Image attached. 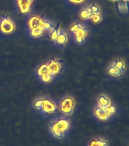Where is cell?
I'll return each mask as SVG.
<instances>
[{
    "label": "cell",
    "instance_id": "5b68a950",
    "mask_svg": "<svg viewBox=\"0 0 129 146\" xmlns=\"http://www.w3.org/2000/svg\"><path fill=\"white\" fill-rule=\"evenodd\" d=\"M76 102L75 100L71 97H65L60 102L59 110L65 116H71L72 115L75 110Z\"/></svg>",
    "mask_w": 129,
    "mask_h": 146
},
{
    "label": "cell",
    "instance_id": "ba28073f",
    "mask_svg": "<svg viewBox=\"0 0 129 146\" xmlns=\"http://www.w3.org/2000/svg\"><path fill=\"white\" fill-rule=\"evenodd\" d=\"M46 63H47L50 72L54 76L59 75L62 70V62L59 59L53 58V59H50Z\"/></svg>",
    "mask_w": 129,
    "mask_h": 146
},
{
    "label": "cell",
    "instance_id": "5bb4252c",
    "mask_svg": "<svg viewBox=\"0 0 129 146\" xmlns=\"http://www.w3.org/2000/svg\"><path fill=\"white\" fill-rule=\"evenodd\" d=\"M109 145V142L106 140V139H94L91 140L89 143L88 146H108Z\"/></svg>",
    "mask_w": 129,
    "mask_h": 146
},
{
    "label": "cell",
    "instance_id": "603a6c76",
    "mask_svg": "<svg viewBox=\"0 0 129 146\" xmlns=\"http://www.w3.org/2000/svg\"><path fill=\"white\" fill-rule=\"evenodd\" d=\"M69 2L73 3V4H76V5H78V4H81L83 2L85 1V0H68Z\"/></svg>",
    "mask_w": 129,
    "mask_h": 146
},
{
    "label": "cell",
    "instance_id": "8fae6325",
    "mask_svg": "<svg viewBox=\"0 0 129 146\" xmlns=\"http://www.w3.org/2000/svg\"><path fill=\"white\" fill-rule=\"evenodd\" d=\"M68 34H66L65 32L64 31H62L60 30V31H59V34L57 36L56 40V44L58 45L59 46H63L66 44V43H68Z\"/></svg>",
    "mask_w": 129,
    "mask_h": 146
},
{
    "label": "cell",
    "instance_id": "7a4b0ae2",
    "mask_svg": "<svg viewBox=\"0 0 129 146\" xmlns=\"http://www.w3.org/2000/svg\"><path fill=\"white\" fill-rule=\"evenodd\" d=\"M34 107L36 110L44 115H50L56 113L58 107L53 101L46 98H40L34 104Z\"/></svg>",
    "mask_w": 129,
    "mask_h": 146
},
{
    "label": "cell",
    "instance_id": "9a60e30c",
    "mask_svg": "<svg viewBox=\"0 0 129 146\" xmlns=\"http://www.w3.org/2000/svg\"><path fill=\"white\" fill-rule=\"evenodd\" d=\"M108 73L109 75L111 76H114V77H118L120 76L123 73L122 71H121L120 69H118V68H116V66H114L113 65L111 66L108 68Z\"/></svg>",
    "mask_w": 129,
    "mask_h": 146
},
{
    "label": "cell",
    "instance_id": "8992f818",
    "mask_svg": "<svg viewBox=\"0 0 129 146\" xmlns=\"http://www.w3.org/2000/svg\"><path fill=\"white\" fill-rule=\"evenodd\" d=\"M15 24L9 16H4L0 20V31L4 34H11L15 31Z\"/></svg>",
    "mask_w": 129,
    "mask_h": 146
},
{
    "label": "cell",
    "instance_id": "9c48e42d",
    "mask_svg": "<svg viewBox=\"0 0 129 146\" xmlns=\"http://www.w3.org/2000/svg\"><path fill=\"white\" fill-rule=\"evenodd\" d=\"M34 0H17V4L21 13L27 15L31 11V5Z\"/></svg>",
    "mask_w": 129,
    "mask_h": 146
},
{
    "label": "cell",
    "instance_id": "e0dca14e",
    "mask_svg": "<svg viewBox=\"0 0 129 146\" xmlns=\"http://www.w3.org/2000/svg\"><path fill=\"white\" fill-rule=\"evenodd\" d=\"M45 33V31L43 29H34L30 31V35L31 36L34 37V38H39V37H40L44 34Z\"/></svg>",
    "mask_w": 129,
    "mask_h": 146
},
{
    "label": "cell",
    "instance_id": "6da1fadb",
    "mask_svg": "<svg viewBox=\"0 0 129 146\" xmlns=\"http://www.w3.org/2000/svg\"><path fill=\"white\" fill-rule=\"evenodd\" d=\"M71 123L70 120L65 117H61L52 121L50 123V130L52 135L56 139H62L65 138L68 134V130L70 129Z\"/></svg>",
    "mask_w": 129,
    "mask_h": 146
},
{
    "label": "cell",
    "instance_id": "277c9868",
    "mask_svg": "<svg viewBox=\"0 0 129 146\" xmlns=\"http://www.w3.org/2000/svg\"><path fill=\"white\" fill-rule=\"evenodd\" d=\"M70 31L75 34V41L78 44L84 43L88 34V29L80 23L73 24L70 27Z\"/></svg>",
    "mask_w": 129,
    "mask_h": 146
},
{
    "label": "cell",
    "instance_id": "7c38bea8",
    "mask_svg": "<svg viewBox=\"0 0 129 146\" xmlns=\"http://www.w3.org/2000/svg\"><path fill=\"white\" fill-rule=\"evenodd\" d=\"M111 104V100L106 95H101L98 99V107L106 108L109 107Z\"/></svg>",
    "mask_w": 129,
    "mask_h": 146
},
{
    "label": "cell",
    "instance_id": "7402d4cb",
    "mask_svg": "<svg viewBox=\"0 0 129 146\" xmlns=\"http://www.w3.org/2000/svg\"><path fill=\"white\" fill-rule=\"evenodd\" d=\"M90 9H91V12L92 14H100V7L97 5H91V7H89Z\"/></svg>",
    "mask_w": 129,
    "mask_h": 146
},
{
    "label": "cell",
    "instance_id": "ffe728a7",
    "mask_svg": "<svg viewBox=\"0 0 129 146\" xmlns=\"http://www.w3.org/2000/svg\"><path fill=\"white\" fill-rule=\"evenodd\" d=\"M91 19L93 23H94V24H98V23H100L101 21V20H102V17L100 15V14H93L91 16Z\"/></svg>",
    "mask_w": 129,
    "mask_h": 146
},
{
    "label": "cell",
    "instance_id": "2e32d148",
    "mask_svg": "<svg viewBox=\"0 0 129 146\" xmlns=\"http://www.w3.org/2000/svg\"><path fill=\"white\" fill-rule=\"evenodd\" d=\"M92 15L93 14L91 12L90 8H87V9H83L80 12V18H81L82 20H87V19H91Z\"/></svg>",
    "mask_w": 129,
    "mask_h": 146
},
{
    "label": "cell",
    "instance_id": "52a82bcc",
    "mask_svg": "<svg viewBox=\"0 0 129 146\" xmlns=\"http://www.w3.org/2000/svg\"><path fill=\"white\" fill-rule=\"evenodd\" d=\"M37 75H38L40 79L44 83H50L52 82L55 77L50 72L47 63L43 64L39 67L37 69Z\"/></svg>",
    "mask_w": 129,
    "mask_h": 146
},
{
    "label": "cell",
    "instance_id": "d6986e66",
    "mask_svg": "<svg viewBox=\"0 0 129 146\" xmlns=\"http://www.w3.org/2000/svg\"><path fill=\"white\" fill-rule=\"evenodd\" d=\"M113 66H116V68H118V69H120L121 71L124 72L125 68V62L122 61V60H117L113 63Z\"/></svg>",
    "mask_w": 129,
    "mask_h": 146
},
{
    "label": "cell",
    "instance_id": "3957f363",
    "mask_svg": "<svg viewBox=\"0 0 129 146\" xmlns=\"http://www.w3.org/2000/svg\"><path fill=\"white\" fill-rule=\"evenodd\" d=\"M27 25L29 27L30 31L34 29H43L44 31H50L52 27H54L55 25L51 23L49 21L43 19L38 15H33L27 22Z\"/></svg>",
    "mask_w": 129,
    "mask_h": 146
},
{
    "label": "cell",
    "instance_id": "ac0fdd59",
    "mask_svg": "<svg viewBox=\"0 0 129 146\" xmlns=\"http://www.w3.org/2000/svg\"><path fill=\"white\" fill-rule=\"evenodd\" d=\"M118 9L122 13H128V5L124 0H122L118 2Z\"/></svg>",
    "mask_w": 129,
    "mask_h": 146
},
{
    "label": "cell",
    "instance_id": "44dd1931",
    "mask_svg": "<svg viewBox=\"0 0 129 146\" xmlns=\"http://www.w3.org/2000/svg\"><path fill=\"white\" fill-rule=\"evenodd\" d=\"M105 109H106V110H107V113H108V115L109 116V117H111V116H112V115H113L116 111V107H114V106H112V105H110L109 107H106Z\"/></svg>",
    "mask_w": 129,
    "mask_h": 146
},
{
    "label": "cell",
    "instance_id": "4fadbf2b",
    "mask_svg": "<svg viewBox=\"0 0 129 146\" xmlns=\"http://www.w3.org/2000/svg\"><path fill=\"white\" fill-rule=\"evenodd\" d=\"M60 30L61 29H60V26H59V25H55L52 29L50 30V31H49V36H50V40H51L52 42L56 43V40L57 36L59 35Z\"/></svg>",
    "mask_w": 129,
    "mask_h": 146
},
{
    "label": "cell",
    "instance_id": "30bf717a",
    "mask_svg": "<svg viewBox=\"0 0 129 146\" xmlns=\"http://www.w3.org/2000/svg\"><path fill=\"white\" fill-rule=\"evenodd\" d=\"M94 114H95L96 117L101 121H106L108 120L110 117L107 113V110L105 108L97 107L94 110Z\"/></svg>",
    "mask_w": 129,
    "mask_h": 146
}]
</instances>
